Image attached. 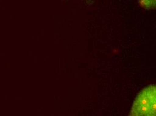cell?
<instances>
[{
    "instance_id": "6da1fadb",
    "label": "cell",
    "mask_w": 156,
    "mask_h": 116,
    "mask_svg": "<svg viewBox=\"0 0 156 116\" xmlns=\"http://www.w3.org/2000/svg\"><path fill=\"white\" fill-rule=\"evenodd\" d=\"M129 115L135 116H155L156 115L155 85L146 87L139 92L133 103Z\"/></svg>"
},
{
    "instance_id": "7a4b0ae2",
    "label": "cell",
    "mask_w": 156,
    "mask_h": 116,
    "mask_svg": "<svg viewBox=\"0 0 156 116\" xmlns=\"http://www.w3.org/2000/svg\"><path fill=\"white\" fill-rule=\"evenodd\" d=\"M141 8L145 9H154L156 6V0H138Z\"/></svg>"
}]
</instances>
